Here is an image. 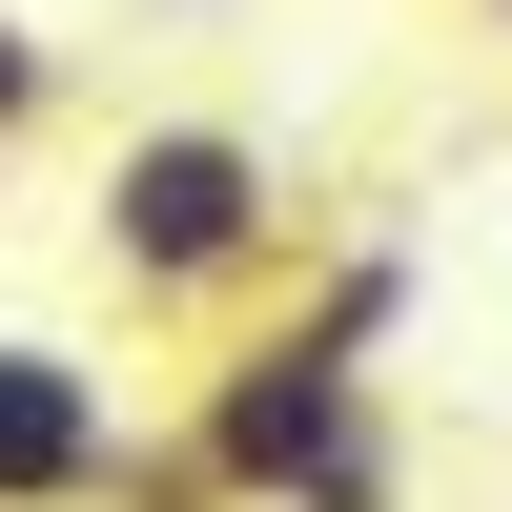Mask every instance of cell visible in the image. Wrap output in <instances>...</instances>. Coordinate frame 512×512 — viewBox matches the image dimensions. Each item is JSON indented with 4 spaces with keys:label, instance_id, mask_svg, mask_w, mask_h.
<instances>
[{
    "label": "cell",
    "instance_id": "cell-1",
    "mask_svg": "<svg viewBox=\"0 0 512 512\" xmlns=\"http://www.w3.org/2000/svg\"><path fill=\"white\" fill-rule=\"evenodd\" d=\"M410 308H431V246H328L308 308L205 328V390L164 410V431L226 472V512H287L349 431H390V390H369V369H390V328H410Z\"/></svg>",
    "mask_w": 512,
    "mask_h": 512
},
{
    "label": "cell",
    "instance_id": "cell-2",
    "mask_svg": "<svg viewBox=\"0 0 512 512\" xmlns=\"http://www.w3.org/2000/svg\"><path fill=\"white\" fill-rule=\"evenodd\" d=\"M82 246H103L123 328H185V349H205L246 287H287V267H308V185L267 164V123L164 103V123H123V144H103V205H82Z\"/></svg>",
    "mask_w": 512,
    "mask_h": 512
},
{
    "label": "cell",
    "instance_id": "cell-3",
    "mask_svg": "<svg viewBox=\"0 0 512 512\" xmlns=\"http://www.w3.org/2000/svg\"><path fill=\"white\" fill-rule=\"evenodd\" d=\"M123 451V390L82 349H41V328H0V512H82Z\"/></svg>",
    "mask_w": 512,
    "mask_h": 512
},
{
    "label": "cell",
    "instance_id": "cell-4",
    "mask_svg": "<svg viewBox=\"0 0 512 512\" xmlns=\"http://www.w3.org/2000/svg\"><path fill=\"white\" fill-rule=\"evenodd\" d=\"M82 512H226V472H205L185 431H123V451H103V492H82Z\"/></svg>",
    "mask_w": 512,
    "mask_h": 512
},
{
    "label": "cell",
    "instance_id": "cell-5",
    "mask_svg": "<svg viewBox=\"0 0 512 512\" xmlns=\"http://www.w3.org/2000/svg\"><path fill=\"white\" fill-rule=\"evenodd\" d=\"M287 512H410V451H390V431H349V451H328Z\"/></svg>",
    "mask_w": 512,
    "mask_h": 512
},
{
    "label": "cell",
    "instance_id": "cell-6",
    "mask_svg": "<svg viewBox=\"0 0 512 512\" xmlns=\"http://www.w3.org/2000/svg\"><path fill=\"white\" fill-rule=\"evenodd\" d=\"M41 123H62V41L0 21V144H41Z\"/></svg>",
    "mask_w": 512,
    "mask_h": 512
}]
</instances>
